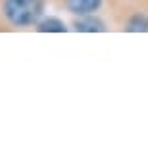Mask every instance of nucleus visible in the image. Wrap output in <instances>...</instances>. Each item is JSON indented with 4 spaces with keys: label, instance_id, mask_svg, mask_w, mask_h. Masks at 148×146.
<instances>
[{
    "label": "nucleus",
    "instance_id": "f257e3e1",
    "mask_svg": "<svg viewBox=\"0 0 148 146\" xmlns=\"http://www.w3.org/2000/svg\"><path fill=\"white\" fill-rule=\"evenodd\" d=\"M42 0H6L4 16L14 25H33L42 16Z\"/></svg>",
    "mask_w": 148,
    "mask_h": 146
},
{
    "label": "nucleus",
    "instance_id": "f03ea898",
    "mask_svg": "<svg viewBox=\"0 0 148 146\" xmlns=\"http://www.w3.org/2000/svg\"><path fill=\"white\" fill-rule=\"evenodd\" d=\"M102 4V0H67V8L73 14H79V16H88L96 12Z\"/></svg>",
    "mask_w": 148,
    "mask_h": 146
},
{
    "label": "nucleus",
    "instance_id": "7ed1b4c3",
    "mask_svg": "<svg viewBox=\"0 0 148 146\" xmlns=\"http://www.w3.org/2000/svg\"><path fill=\"white\" fill-rule=\"evenodd\" d=\"M104 29H106L104 23L96 17H85V19H79L75 23V31H81V33H100Z\"/></svg>",
    "mask_w": 148,
    "mask_h": 146
},
{
    "label": "nucleus",
    "instance_id": "20e7f679",
    "mask_svg": "<svg viewBox=\"0 0 148 146\" xmlns=\"http://www.w3.org/2000/svg\"><path fill=\"white\" fill-rule=\"evenodd\" d=\"M66 25L64 21L60 19H56V17H48V19H44L40 25H38V31L40 33H66Z\"/></svg>",
    "mask_w": 148,
    "mask_h": 146
},
{
    "label": "nucleus",
    "instance_id": "39448f33",
    "mask_svg": "<svg viewBox=\"0 0 148 146\" xmlns=\"http://www.w3.org/2000/svg\"><path fill=\"white\" fill-rule=\"evenodd\" d=\"M127 31H131V33H144V31H148V17L140 16V14L133 16L131 19H129V23H127Z\"/></svg>",
    "mask_w": 148,
    "mask_h": 146
}]
</instances>
